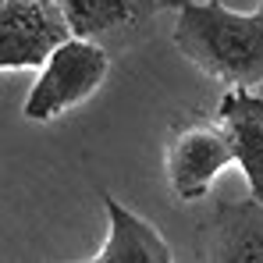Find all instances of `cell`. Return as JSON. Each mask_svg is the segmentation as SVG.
Listing matches in <instances>:
<instances>
[{
  "label": "cell",
  "mask_w": 263,
  "mask_h": 263,
  "mask_svg": "<svg viewBox=\"0 0 263 263\" xmlns=\"http://www.w3.org/2000/svg\"><path fill=\"white\" fill-rule=\"evenodd\" d=\"M217 125L231 142L249 196L263 199V96L253 86H231L217 103Z\"/></svg>",
  "instance_id": "8992f818"
},
{
  "label": "cell",
  "mask_w": 263,
  "mask_h": 263,
  "mask_svg": "<svg viewBox=\"0 0 263 263\" xmlns=\"http://www.w3.org/2000/svg\"><path fill=\"white\" fill-rule=\"evenodd\" d=\"M260 7H263V4H260Z\"/></svg>",
  "instance_id": "9c48e42d"
},
{
  "label": "cell",
  "mask_w": 263,
  "mask_h": 263,
  "mask_svg": "<svg viewBox=\"0 0 263 263\" xmlns=\"http://www.w3.org/2000/svg\"><path fill=\"white\" fill-rule=\"evenodd\" d=\"M175 46L203 75L231 86L263 82V7L235 11L220 0H175Z\"/></svg>",
  "instance_id": "6da1fadb"
},
{
  "label": "cell",
  "mask_w": 263,
  "mask_h": 263,
  "mask_svg": "<svg viewBox=\"0 0 263 263\" xmlns=\"http://www.w3.org/2000/svg\"><path fill=\"white\" fill-rule=\"evenodd\" d=\"M68 36L57 0H0V71L43 68Z\"/></svg>",
  "instance_id": "3957f363"
},
{
  "label": "cell",
  "mask_w": 263,
  "mask_h": 263,
  "mask_svg": "<svg viewBox=\"0 0 263 263\" xmlns=\"http://www.w3.org/2000/svg\"><path fill=\"white\" fill-rule=\"evenodd\" d=\"M107 75H110V50L92 40L68 36L43 61L36 82L22 103V114L29 121H53L75 110L79 103H86L103 86Z\"/></svg>",
  "instance_id": "7a4b0ae2"
},
{
  "label": "cell",
  "mask_w": 263,
  "mask_h": 263,
  "mask_svg": "<svg viewBox=\"0 0 263 263\" xmlns=\"http://www.w3.org/2000/svg\"><path fill=\"white\" fill-rule=\"evenodd\" d=\"M164 164H167L171 192L181 203H196L214 189L220 171L235 164V153H231V142H228L220 125L196 121L171 139Z\"/></svg>",
  "instance_id": "277c9868"
},
{
  "label": "cell",
  "mask_w": 263,
  "mask_h": 263,
  "mask_svg": "<svg viewBox=\"0 0 263 263\" xmlns=\"http://www.w3.org/2000/svg\"><path fill=\"white\" fill-rule=\"evenodd\" d=\"M206 260L224 263H263V199H246V203H220L206 246Z\"/></svg>",
  "instance_id": "ba28073f"
},
{
  "label": "cell",
  "mask_w": 263,
  "mask_h": 263,
  "mask_svg": "<svg viewBox=\"0 0 263 263\" xmlns=\"http://www.w3.org/2000/svg\"><path fill=\"white\" fill-rule=\"evenodd\" d=\"M57 4L71 36L118 50L149 25L160 0H57Z\"/></svg>",
  "instance_id": "5b68a950"
},
{
  "label": "cell",
  "mask_w": 263,
  "mask_h": 263,
  "mask_svg": "<svg viewBox=\"0 0 263 263\" xmlns=\"http://www.w3.org/2000/svg\"><path fill=\"white\" fill-rule=\"evenodd\" d=\"M107 210V242L92 256V263H171L175 253L167 238L146 217L132 214L125 203H118L110 192H103Z\"/></svg>",
  "instance_id": "52a82bcc"
}]
</instances>
